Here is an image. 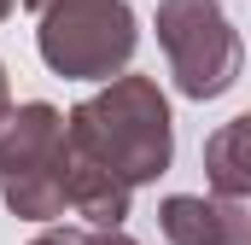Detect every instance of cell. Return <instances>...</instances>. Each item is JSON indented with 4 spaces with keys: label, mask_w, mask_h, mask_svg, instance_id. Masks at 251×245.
Returning a JSON list of instances; mask_svg holds the SVG:
<instances>
[{
    "label": "cell",
    "mask_w": 251,
    "mask_h": 245,
    "mask_svg": "<svg viewBox=\"0 0 251 245\" xmlns=\"http://www.w3.org/2000/svg\"><path fill=\"white\" fill-rule=\"evenodd\" d=\"M210 204H216V240L251 245V193H210Z\"/></svg>",
    "instance_id": "cell-8"
},
{
    "label": "cell",
    "mask_w": 251,
    "mask_h": 245,
    "mask_svg": "<svg viewBox=\"0 0 251 245\" xmlns=\"http://www.w3.org/2000/svg\"><path fill=\"white\" fill-rule=\"evenodd\" d=\"M140 47V18L128 0H59L35 24V53L64 82H117Z\"/></svg>",
    "instance_id": "cell-3"
},
{
    "label": "cell",
    "mask_w": 251,
    "mask_h": 245,
    "mask_svg": "<svg viewBox=\"0 0 251 245\" xmlns=\"http://www.w3.org/2000/svg\"><path fill=\"white\" fill-rule=\"evenodd\" d=\"M158 47L170 59V76L187 99H222L240 70H246V41L234 29V18L222 12V0H158L152 12Z\"/></svg>",
    "instance_id": "cell-4"
},
{
    "label": "cell",
    "mask_w": 251,
    "mask_h": 245,
    "mask_svg": "<svg viewBox=\"0 0 251 245\" xmlns=\"http://www.w3.org/2000/svg\"><path fill=\"white\" fill-rule=\"evenodd\" d=\"M128 204H134V187L111 170H100L94 158H82L70 146V210L88 222V228H123L128 222Z\"/></svg>",
    "instance_id": "cell-5"
},
{
    "label": "cell",
    "mask_w": 251,
    "mask_h": 245,
    "mask_svg": "<svg viewBox=\"0 0 251 245\" xmlns=\"http://www.w3.org/2000/svg\"><path fill=\"white\" fill-rule=\"evenodd\" d=\"M18 6H29V12L41 18V12H47V6H59V0H18Z\"/></svg>",
    "instance_id": "cell-12"
},
{
    "label": "cell",
    "mask_w": 251,
    "mask_h": 245,
    "mask_svg": "<svg viewBox=\"0 0 251 245\" xmlns=\"http://www.w3.org/2000/svg\"><path fill=\"white\" fill-rule=\"evenodd\" d=\"M12 111V88H6V64H0V117Z\"/></svg>",
    "instance_id": "cell-11"
},
{
    "label": "cell",
    "mask_w": 251,
    "mask_h": 245,
    "mask_svg": "<svg viewBox=\"0 0 251 245\" xmlns=\"http://www.w3.org/2000/svg\"><path fill=\"white\" fill-rule=\"evenodd\" d=\"M0 198L24 222H59L70 210V117L47 99L0 117Z\"/></svg>",
    "instance_id": "cell-2"
},
{
    "label": "cell",
    "mask_w": 251,
    "mask_h": 245,
    "mask_svg": "<svg viewBox=\"0 0 251 245\" xmlns=\"http://www.w3.org/2000/svg\"><path fill=\"white\" fill-rule=\"evenodd\" d=\"M204 181L216 193H251V111L204 134Z\"/></svg>",
    "instance_id": "cell-6"
},
{
    "label": "cell",
    "mask_w": 251,
    "mask_h": 245,
    "mask_svg": "<svg viewBox=\"0 0 251 245\" xmlns=\"http://www.w3.org/2000/svg\"><path fill=\"white\" fill-rule=\"evenodd\" d=\"M29 245H82V228H47L41 240H29Z\"/></svg>",
    "instance_id": "cell-10"
},
{
    "label": "cell",
    "mask_w": 251,
    "mask_h": 245,
    "mask_svg": "<svg viewBox=\"0 0 251 245\" xmlns=\"http://www.w3.org/2000/svg\"><path fill=\"white\" fill-rule=\"evenodd\" d=\"M12 6H18V0H0V24H6V12H12Z\"/></svg>",
    "instance_id": "cell-13"
},
{
    "label": "cell",
    "mask_w": 251,
    "mask_h": 245,
    "mask_svg": "<svg viewBox=\"0 0 251 245\" xmlns=\"http://www.w3.org/2000/svg\"><path fill=\"white\" fill-rule=\"evenodd\" d=\"M64 117H70V146L100 170L123 175L128 187L158 181L176 158V117L152 76H117Z\"/></svg>",
    "instance_id": "cell-1"
},
{
    "label": "cell",
    "mask_w": 251,
    "mask_h": 245,
    "mask_svg": "<svg viewBox=\"0 0 251 245\" xmlns=\"http://www.w3.org/2000/svg\"><path fill=\"white\" fill-rule=\"evenodd\" d=\"M82 245H140V240H128L123 228H105V234L100 228H82Z\"/></svg>",
    "instance_id": "cell-9"
},
{
    "label": "cell",
    "mask_w": 251,
    "mask_h": 245,
    "mask_svg": "<svg viewBox=\"0 0 251 245\" xmlns=\"http://www.w3.org/2000/svg\"><path fill=\"white\" fill-rule=\"evenodd\" d=\"M158 228L170 245H222L216 240V204L204 193H170L158 204Z\"/></svg>",
    "instance_id": "cell-7"
}]
</instances>
